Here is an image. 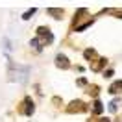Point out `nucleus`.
I'll use <instances>...</instances> for the list:
<instances>
[{"instance_id":"nucleus-1","label":"nucleus","mask_w":122,"mask_h":122,"mask_svg":"<svg viewBox=\"0 0 122 122\" xmlns=\"http://www.w3.org/2000/svg\"><path fill=\"white\" fill-rule=\"evenodd\" d=\"M28 72H30V69L28 67H20V65H11V70H9V76H13V80H19V81H24L26 80V76H28Z\"/></svg>"},{"instance_id":"nucleus-2","label":"nucleus","mask_w":122,"mask_h":122,"mask_svg":"<svg viewBox=\"0 0 122 122\" xmlns=\"http://www.w3.org/2000/svg\"><path fill=\"white\" fill-rule=\"evenodd\" d=\"M56 65H57L59 69H69V67H70L67 56H63V54H57V57H56Z\"/></svg>"},{"instance_id":"nucleus-3","label":"nucleus","mask_w":122,"mask_h":122,"mask_svg":"<svg viewBox=\"0 0 122 122\" xmlns=\"http://www.w3.org/2000/svg\"><path fill=\"white\" fill-rule=\"evenodd\" d=\"M37 35L46 37V41H48V43H52V41H54V35L50 33V30H48V28H45V26H39V28H37Z\"/></svg>"},{"instance_id":"nucleus-4","label":"nucleus","mask_w":122,"mask_h":122,"mask_svg":"<svg viewBox=\"0 0 122 122\" xmlns=\"http://www.w3.org/2000/svg\"><path fill=\"white\" fill-rule=\"evenodd\" d=\"M70 106H72V107H69L70 113H72V111H78V113H80V111H85V109H87V107H85V104L81 102V100H76V102H72Z\"/></svg>"},{"instance_id":"nucleus-5","label":"nucleus","mask_w":122,"mask_h":122,"mask_svg":"<svg viewBox=\"0 0 122 122\" xmlns=\"http://www.w3.org/2000/svg\"><path fill=\"white\" fill-rule=\"evenodd\" d=\"M120 91H122V80H117L115 83H111V87H109V92H111V94H118Z\"/></svg>"},{"instance_id":"nucleus-6","label":"nucleus","mask_w":122,"mask_h":122,"mask_svg":"<svg viewBox=\"0 0 122 122\" xmlns=\"http://www.w3.org/2000/svg\"><path fill=\"white\" fill-rule=\"evenodd\" d=\"M24 106H26V109H24V115H31L33 111H35V107H33V102H31V98H24Z\"/></svg>"},{"instance_id":"nucleus-7","label":"nucleus","mask_w":122,"mask_h":122,"mask_svg":"<svg viewBox=\"0 0 122 122\" xmlns=\"http://www.w3.org/2000/svg\"><path fill=\"white\" fill-rule=\"evenodd\" d=\"M106 63H107L106 59H96V63H92V65H91V70H94V72H96V70H100L104 65H106Z\"/></svg>"},{"instance_id":"nucleus-8","label":"nucleus","mask_w":122,"mask_h":122,"mask_svg":"<svg viewBox=\"0 0 122 122\" xmlns=\"http://www.w3.org/2000/svg\"><path fill=\"white\" fill-rule=\"evenodd\" d=\"M46 13H48V15H54V19H59V17L63 15V9H54V8H48V9H46Z\"/></svg>"},{"instance_id":"nucleus-9","label":"nucleus","mask_w":122,"mask_h":122,"mask_svg":"<svg viewBox=\"0 0 122 122\" xmlns=\"http://www.w3.org/2000/svg\"><path fill=\"white\" fill-rule=\"evenodd\" d=\"M92 106H94V107H92V111H94L96 115H100L102 111H104V106H102V102H100V100H94V104H92Z\"/></svg>"},{"instance_id":"nucleus-10","label":"nucleus","mask_w":122,"mask_h":122,"mask_svg":"<svg viewBox=\"0 0 122 122\" xmlns=\"http://www.w3.org/2000/svg\"><path fill=\"white\" fill-rule=\"evenodd\" d=\"M33 13H35V8H31L30 11H26V13H24V15H22V19H24V20H28V19H30V17L33 15Z\"/></svg>"},{"instance_id":"nucleus-11","label":"nucleus","mask_w":122,"mask_h":122,"mask_svg":"<svg viewBox=\"0 0 122 122\" xmlns=\"http://www.w3.org/2000/svg\"><path fill=\"white\" fill-rule=\"evenodd\" d=\"M30 45L33 46V48H37V50H41V46H39V45H41V43H39V39H31V43H30Z\"/></svg>"},{"instance_id":"nucleus-12","label":"nucleus","mask_w":122,"mask_h":122,"mask_svg":"<svg viewBox=\"0 0 122 122\" xmlns=\"http://www.w3.org/2000/svg\"><path fill=\"white\" fill-rule=\"evenodd\" d=\"M117 106H118V102H117V100H113V102L109 104V111H117Z\"/></svg>"},{"instance_id":"nucleus-13","label":"nucleus","mask_w":122,"mask_h":122,"mask_svg":"<svg viewBox=\"0 0 122 122\" xmlns=\"http://www.w3.org/2000/svg\"><path fill=\"white\" fill-rule=\"evenodd\" d=\"M94 56V50H85V57H92Z\"/></svg>"},{"instance_id":"nucleus-14","label":"nucleus","mask_w":122,"mask_h":122,"mask_svg":"<svg viewBox=\"0 0 122 122\" xmlns=\"http://www.w3.org/2000/svg\"><path fill=\"white\" fill-rule=\"evenodd\" d=\"M100 122H109V118H102V120H100Z\"/></svg>"}]
</instances>
